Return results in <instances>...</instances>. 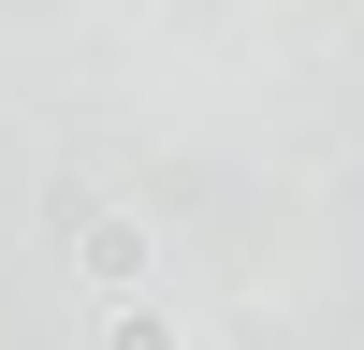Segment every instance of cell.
Wrapping results in <instances>:
<instances>
[{"mask_svg": "<svg viewBox=\"0 0 364 350\" xmlns=\"http://www.w3.org/2000/svg\"><path fill=\"white\" fill-rule=\"evenodd\" d=\"M73 262H87L102 292H132V277H146V219H87V233H73Z\"/></svg>", "mask_w": 364, "mask_h": 350, "instance_id": "obj_1", "label": "cell"}, {"mask_svg": "<svg viewBox=\"0 0 364 350\" xmlns=\"http://www.w3.org/2000/svg\"><path fill=\"white\" fill-rule=\"evenodd\" d=\"M117 350H175V321L161 307H117Z\"/></svg>", "mask_w": 364, "mask_h": 350, "instance_id": "obj_2", "label": "cell"}]
</instances>
